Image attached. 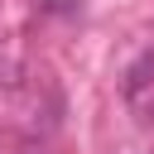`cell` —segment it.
Wrapping results in <instances>:
<instances>
[{"label":"cell","instance_id":"obj_1","mask_svg":"<svg viewBox=\"0 0 154 154\" xmlns=\"http://www.w3.org/2000/svg\"><path fill=\"white\" fill-rule=\"evenodd\" d=\"M149 82H154V53H144V58H140V63L125 72V96H140Z\"/></svg>","mask_w":154,"mask_h":154},{"label":"cell","instance_id":"obj_2","mask_svg":"<svg viewBox=\"0 0 154 154\" xmlns=\"http://www.w3.org/2000/svg\"><path fill=\"white\" fill-rule=\"evenodd\" d=\"M43 10H53V14H67V10H77V0H43Z\"/></svg>","mask_w":154,"mask_h":154}]
</instances>
